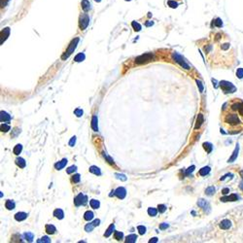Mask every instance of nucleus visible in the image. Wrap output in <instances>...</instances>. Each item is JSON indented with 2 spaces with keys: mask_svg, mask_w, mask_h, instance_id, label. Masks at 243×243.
Masks as SVG:
<instances>
[{
  "mask_svg": "<svg viewBox=\"0 0 243 243\" xmlns=\"http://www.w3.org/2000/svg\"><path fill=\"white\" fill-rule=\"evenodd\" d=\"M228 104L229 107L224 105L223 108V123L229 133H239L243 131V101L239 98H233Z\"/></svg>",
  "mask_w": 243,
  "mask_h": 243,
  "instance_id": "1",
  "label": "nucleus"
},
{
  "mask_svg": "<svg viewBox=\"0 0 243 243\" xmlns=\"http://www.w3.org/2000/svg\"><path fill=\"white\" fill-rule=\"evenodd\" d=\"M220 87L222 88V90L228 93V92H234L236 91V88L232 84V83L227 82V81H222L220 83Z\"/></svg>",
  "mask_w": 243,
  "mask_h": 243,
  "instance_id": "2",
  "label": "nucleus"
},
{
  "mask_svg": "<svg viewBox=\"0 0 243 243\" xmlns=\"http://www.w3.org/2000/svg\"><path fill=\"white\" fill-rule=\"evenodd\" d=\"M87 200H88L87 195L83 194L81 193V194H79L77 195V197L74 198V203H75L76 206H81V205L86 204Z\"/></svg>",
  "mask_w": 243,
  "mask_h": 243,
  "instance_id": "3",
  "label": "nucleus"
},
{
  "mask_svg": "<svg viewBox=\"0 0 243 243\" xmlns=\"http://www.w3.org/2000/svg\"><path fill=\"white\" fill-rule=\"evenodd\" d=\"M153 55L151 54H146L144 56H140L138 57L135 60V62L137 63V64H141V63H145V62H148V61H150L153 60Z\"/></svg>",
  "mask_w": 243,
  "mask_h": 243,
  "instance_id": "4",
  "label": "nucleus"
},
{
  "mask_svg": "<svg viewBox=\"0 0 243 243\" xmlns=\"http://www.w3.org/2000/svg\"><path fill=\"white\" fill-rule=\"evenodd\" d=\"M78 39H75L74 41L72 43L70 44V46H69V48H68V50L65 52V54L62 56V60H65V58H67L71 54H72V53L74 52V50H75V48H76V45H77V43H78Z\"/></svg>",
  "mask_w": 243,
  "mask_h": 243,
  "instance_id": "5",
  "label": "nucleus"
},
{
  "mask_svg": "<svg viewBox=\"0 0 243 243\" xmlns=\"http://www.w3.org/2000/svg\"><path fill=\"white\" fill-rule=\"evenodd\" d=\"M173 57H174V60L176 61V62H178L182 67H184L185 69H190V66L185 62L184 58L180 55H178V54H173Z\"/></svg>",
  "mask_w": 243,
  "mask_h": 243,
  "instance_id": "6",
  "label": "nucleus"
},
{
  "mask_svg": "<svg viewBox=\"0 0 243 243\" xmlns=\"http://www.w3.org/2000/svg\"><path fill=\"white\" fill-rule=\"evenodd\" d=\"M115 195L118 198H120V199H123L126 198V195H127V191H126V189L123 188V187H120V188H118L116 191H115Z\"/></svg>",
  "mask_w": 243,
  "mask_h": 243,
  "instance_id": "7",
  "label": "nucleus"
},
{
  "mask_svg": "<svg viewBox=\"0 0 243 243\" xmlns=\"http://www.w3.org/2000/svg\"><path fill=\"white\" fill-rule=\"evenodd\" d=\"M0 121L1 123H9L11 121V116L6 113L4 111H1V113H0Z\"/></svg>",
  "mask_w": 243,
  "mask_h": 243,
  "instance_id": "8",
  "label": "nucleus"
},
{
  "mask_svg": "<svg viewBox=\"0 0 243 243\" xmlns=\"http://www.w3.org/2000/svg\"><path fill=\"white\" fill-rule=\"evenodd\" d=\"M238 199V197H237V194H230L229 197H224V198H221V201H236Z\"/></svg>",
  "mask_w": 243,
  "mask_h": 243,
  "instance_id": "9",
  "label": "nucleus"
},
{
  "mask_svg": "<svg viewBox=\"0 0 243 243\" xmlns=\"http://www.w3.org/2000/svg\"><path fill=\"white\" fill-rule=\"evenodd\" d=\"M27 218V214L25 212H18L17 214L15 215V219L17 221H23V220H25V219Z\"/></svg>",
  "mask_w": 243,
  "mask_h": 243,
  "instance_id": "10",
  "label": "nucleus"
},
{
  "mask_svg": "<svg viewBox=\"0 0 243 243\" xmlns=\"http://www.w3.org/2000/svg\"><path fill=\"white\" fill-rule=\"evenodd\" d=\"M230 226H232V223H230V221L228 220V219H225V220H223L220 223V228L223 229H228L230 228Z\"/></svg>",
  "mask_w": 243,
  "mask_h": 243,
  "instance_id": "11",
  "label": "nucleus"
},
{
  "mask_svg": "<svg viewBox=\"0 0 243 243\" xmlns=\"http://www.w3.org/2000/svg\"><path fill=\"white\" fill-rule=\"evenodd\" d=\"M66 163H67V159H63L62 161H61V162H58V163H57L56 164H55V167H56V169H57V170H61V169H62L65 165H66Z\"/></svg>",
  "mask_w": 243,
  "mask_h": 243,
  "instance_id": "12",
  "label": "nucleus"
},
{
  "mask_svg": "<svg viewBox=\"0 0 243 243\" xmlns=\"http://www.w3.org/2000/svg\"><path fill=\"white\" fill-rule=\"evenodd\" d=\"M16 164H17L20 168H25V165H26L25 161V159H23L22 158H17V159H16Z\"/></svg>",
  "mask_w": 243,
  "mask_h": 243,
  "instance_id": "13",
  "label": "nucleus"
},
{
  "mask_svg": "<svg viewBox=\"0 0 243 243\" xmlns=\"http://www.w3.org/2000/svg\"><path fill=\"white\" fill-rule=\"evenodd\" d=\"M46 232L48 234H54L56 233L57 232V229L55 226H53V225H47L46 226Z\"/></svg>",
  "mask_w": 243,
  "mask_h": 243,
  "instance_id": "14",
  "label": "nucleus"
},
{
  "mask_svg": "<svg viewBox=\"0 0 243 243\" xmlns=\"http://www.w3.org/2000/svg\"><path fill=\"white\" fill-rule=\"evenodd\" d=\"M92 127L94 131H98V126H97V117L92 116Z\"/></svg>",
  "mask_w": 243,
  "mask_h": 243,
  "instance_id": "15",
  "label": "nucleus"
},
{
  "mask_svg": "<svg viewBox=\"0 0 243 243\" xmlns=\"http://www.w3.org/2000/svg\"><path fill=\"white\" fill-rule=\"evenodd\" d=\"M198 205L199 207H201V208H203L204 210L209 209V205H208V203L206 202V200H204V199H199L198 202Z\"/></svg>",
  "mask_w": 243,
  "mask_h": 243,
  "instance_id": "16",
  "label": "nucleus"
},
{
  "mask_svg": "<svg viewBox=\"0 0 243 243\" xmlns=\"http://www.w3.org/2000/svg\"><path fill=\"white\" fill-rule=\"evenodd\" d=\"M5 207L7 208L8 210H13L15 208V202L13 200L11 199H8L7 201L5 202Z\"/></svg>",
  "mask_w": 243,
  "mask_h": 243,
  "instance_id": "17",
  "label": "nucleus"
},
{
  "mask_svg": "<svg viewBox=\"0 0 243 243\" xmlns=\"http://www.w3.org/2000/svg\"><path fill=\"white\" fill-rule=\"evenodd\" d=\"M54 216L57 219H60V220H61V219H63V217H64L63 211L61 209H56L54 211Z\"/></svg>",
  "mask_w": 243,
  "mask_h": 243,
  "instance_id": "18",
  "label": "nucleus"
},
{
  "mask_svg": "<svg viewBox=\"0 0 243 243\" xmlns=\"http://www.w3.org/2000/svg\"><path fill=\"white\" fill-rule=\"evenodd\" d=\"M114 229H115V225H114V224L110 225V227L107 229V230H106L105 233H104V236H105V237H109V236L112 234V233H113V230H114Z\"/></svg>",
  "mask_w": 243,
  "mask_h": 243,
  "instance_id": "19",
  "label": "nucleus"
},
{
  "mask_svg": "<svg viewBox=\"0 0 243 243\" xmlns=\"http://www.w3.org/2000/svg\"><path fill=\"white\" fill-rule=\"evenodd\" d=\"M136 240H137V235H136V234H130L127 237L126 242H127V243H134V242H136Z\"/></svg>",
  "mask_w": 243,
  "mask_h": 243,
  "instance_id": "20",
  "label": "nucleus"
},
{
  "mask_svg": "<svg viewBox=\"0 0 243 243\" xmlns=\"http://www.w3.org/2000/svg\"><path fill=\"white\" fill-rule=\"evenodd\" d=\"M202 123H203V116L201 115V114H199V115L198 116L197 124H195L194 128H195V129H198V127H200V126H201V124H202Z\"/></svg>",
  "mask_w": 243,
  "mask_h": 243,
  "instance_id": "21",
  "label": "nucleus"
},
{
  "mask_svg": "<svg viewBox=\"0 0 243 243\" xmlns=\"http://www.w3.org/2000/svg\"><path fill=\"white\" fill-rule=\"evenodd\" d=\"M90 205L92 206V208H93V209H97V208H99L100 203H99V201L96 200V199H92V200L90 201Z\"/></svg>",
  "mask_w": 243,
  "mask_h": 243,
  "instance_id": "22",
  "label": "nucleus"
},
{
  "mask_svg": "<svg viewBox=\"0 0 243 243\" xmlns=\"http://www.w3.org/2000/svg\"><path fill=\"white\" fill-rule=\"evenodd\" d=\"M203 148L205 149L206 153H208L210 154L212 152V149H213V146L211 143H209V142H205V143H203Z\"/></svg>",
  "mask_w": 243,
  "mask_h": 243,
  "instance_id": "23",
  "label": "nucleus"
},
{
  "mask_svg": "<svg viewBox=\"0 0 243 243\" xmlns=\"http://www.w3.org/2000/svg\"><path fill=\"white\" fill-rule=\"evenodd\" d=\"M210 172V167H202L200 170H199V175L201 176H205L206 174H208Z\"/></svg>",
  "mask_w": 243,
  "mask_h": 243,
  "instance_id": "24",
  "label": "nucleus"
},
{
  "mask_svg": "<svg viewBox=\"0 0 243 243\" xmlns=\"http://www.w3.org/2000/svg\"><path fill=\"white\" fill-rule=\"evenodd\" d=\"M84 219L86 221H91L93 219V213L92 211H87L84 214Z\"/></svg>",
  "mask_w": 243,
  "mask_h": 243,
  "instance_id": "25",
  "label": "nucleus"
},
{
  "mask_svg": "<svg viewBox=\"0 0 243 243\" xmlns=\"http://www.w3.org/2000/svg\"><path fill=\"white\" fill-rule=\"evenodd\" d=\"M90 172L96 174V175H101V171L97 167H90Z\"/></svg>",
  "mask_w": 243,
  "mask_h": 243,
  "instance_id": "26",
  "label": "nucleus"
},
{
  "mask_svg": "<svg viewBox=\"0 0 243 243\" xmlns=\"http://www.w3.org/2000/svg\"><path fill=\"white\" fill-rule=\"evenodd\" d=\"M88 18L86 20L84 19V18H82V19H81V23H80V27L82 29H85L88 26Z\"/></svg>",
  "mask_w": 243,
  "mask_h": 243,
  "instance_id": "27",
  "label": "nucleus"
},
{
  "mask_svg": "<svg viewBox=\"0 0 243 243\" xmlns=\"http://www.w3.org/2000/svg\"><path fill=\"white\" fill-rule=\"evenodd\" d=\"M238 150H239V147H238V145H236V148H235V150H234V152H233V155L232 156V158H230V159H229V163L233 162L234 159H236V157H237V154H238Z\"/></svg>",
  "mask_w": 243,
  "mask_h": 243,
  "instance_id": "28",
  "label": "nucleus"
},
{
  "mask_svg": "<svg viewBox=\"0 0 243 243\" xmlns=\"http://www.w3.org/2000/svg\"><path fill=\"white\" fill-rule=\"evenodd\" d=\"M22 146L21 145V144H18V145H16V147L14 148V154L15 155H20L21 154V152H22Z\"/></svg>",
  "mask_w": 243,
  "mask_h": 243,
  "instance_id": "29",
  "label": "nucleus"
},
{
  "mask_svg": "<svg viewBox=\"0 0 243 243\" xmlns=\"http://www.w3.org/2000/svg\"><path fill=\"white\" fill-rule=\"evenodd\" d=\"M114 237H115L116 240L120 241V240H122L123 237V233H121V232H115V233H114Z\"/></svg>",
  "mask_w": 243,
  "mask_h": 243,
  "instance_id": "30",
  "label": "nucleus"
},
{
  "mask_svg": "<svg viewBox=\"0 0 243 243\" xmlns=\"http://www.w3.org/2000/svg\"><path fill=\"white\" fill-rule=\"evenodd\" d=\"M214 193H215V188L213 187V186L208 187V188H207V189L205 190V194H206L207 195H212Z\"/></svg>",
  "mask_w": 243,
  "mask_h": 243,
  "instance_id": "31",
  "label": "nucleus"
},
{
  "mask_svg": "<svg viewBox=\"0 0 243 243\" xmlns=\"http://www.w3.org/2000/svg\"><path fill=\"white\" fill-rule=\"evenodd\" d=\"M85 60V55L84 54H79V55H77L74 58V61L76 62H80V61H83Z\"/></svg>",
  "mask_w": 243,
  "mask_h": 243,
  "instance_id": "32",
  "label": "nucleus"
},
{
  "mask_svg": "<svg viewBox=\"0 0 243 243\" xmlns=\"http://www.w3.org/2000/svg\"><path fill=\"white\" fill-rule=\"evenodd\" d=\"M25 239H26L27 241L32 242L34 235H33V233H25Z\"/></svg>",
  "mask_w": 243,
  "mask_h": 243,
  "instance_id": "33",
  "label": "nucleus"
},
{
  "mask_svg": "<svg viewBox=\"0 0 243 243\" xmlns=\"http://www.w3.org/2000/svg\"><path fill=\"white\" fill-rule=\"evenodd\" d=\"M8 130H10V126H9V124H6L5 123H1V131L7 132Z\"/></svg>",
  "mask_w": 243,
  "mask_h": 243,
  "instance_id": "34",
  "label": "nucleus"
},
{
  "mask_svg": "<svg viewBox=\"0 0 243 243\" xmlns=\"http://www.w3.org/2000/svg\"><path fill=\"white\" fill-rule=\"evenodd\" d=\"M157 213H158V211H157L156 208H149V209H148V214H149L150 216H152V217L156 216Z\"/></svg>",
  "mask_w": 243,
  "mask_h": 243,
  "instance_id": "35",
  "label": "nucleus"
},
{
  "mask_svg": "<svg viewBox=\"0 0 243 243\" xmlns=\"http://www.w3.org/2000/svg\"><path fill=\"white\" fill-rule=\"evenodd\" d=\"M38 243H42V242H46V243H50L51 242V239L48 237V236H43L42 238H40L37 240Z\"/></svg>",
  "mask_w": 243,
  "mask_h": 243,
  "instance_id": "36",
  "label": "nucleus"
},
{
  "mask_svg": "<svg viewBox=\"0 0 243 243\" xmlns=\"http://www.w3.org/2000/svg\"><path fill=\"white\" fill-rule=\"evenodd\" d=\"M93 228H94L93 224H92V223H91V224H88V225H86L85 229H86V232L90 233V232H92V230L93 229Z\"/></svg>",
  "mask_w": 243,
  "mask_h": 243,
  "instance_id": "37",
  "label": "nucleus"
},
{
  "mask_svg": "<svg viewBox=\"0 0 243 243\" xmlns=\"http://www.w3.org/2000/svg\"><path fill=\"white\" fill-rule=\"evenodd\" d=\"M115 176L117 177V179H119V180H122V181H126V180H127V176H126V175H123V174L116 173Z\"/></svg>",
  "mask_w": 243,
  "mask_h": 243,
  "instance_id": "38",
  "label": "nucleus"
},
{
  "mask_svg": "<svg viewBox=\"0 0 243 243\" xmlns=\"http://www.w3.org/2000/svg\"><path fill=\"white\" fill-rule=\"evenodd\" d=\"M236 76H237L239 79L243 78V68H238L236 70Z\"/></svg>",
  "mask_w": 243,
  "mask_h": 243,
  "instance_id": "39",
  "label": "nucleus"
},
{
  "mask_svg": "<svg viewBox=\"0 0 243 243\" xmlns=\"http://www.w3.org/2000/svg\"><path fill=\"white\" fill-rule=\"evenodd\" d=\"M214 25H215L216 26H218V27H222V25H223V22H222L221 19H216V20L214 21Z\"/></svg>",
  "mask_w": 243,
  "mask_h": 243,
  "instance_id": "40",
  "label": "nucleus"
},
{
  "mask_svg": "<svg viewBox=\"0 0 243 243\" xmlns=\"http://www.w3.org/2000/svg\"><path fill=\"white\" fill-rule=\"evenodd\" d=\"M83 113H84V112H83V110H82V109H79V108L75 109V111H74V114H75L77 117H81V116H83Z\"/></svg>",
  "mask_w": 243,
  "mask_h": 243,
  "instance_id": "41",
  "label": "nucleus"
},
{
  "mask_svg": "<svg viewBox=\"0 0 243 243\" xmlns=\"http://www.w3.org/2000/svg\"><path fill=\"white\" fill-rule=\"evenodd\" d=\"M137 229H138V232H139L140 234H144L146 233V228L144 226H138Z\"/></svg>",
  "mask_w": 243,
  "mask_h": 243,
  "instance_id": "42",
  "label": "nucleus"
},
{
  "mask_svg": "<svg viewBox=\"0 0 243 243\" xmlns=\"http://www.w3.org/2000/svg\"><path fill=\"white\" fill-rule=\"evenodd\" d=\"M158 208H159V213H163V212H165V210H167V206L163 205V204H159L158 206Z\"/></svg>",
  "mask_w": 243,
  "mask_h": 243,
  "instance_id": "43",
  "label": "nucleus"
},
{
  "mask_svg": "<svg viewBox=\"0 0 243 243\" xmlns=\"http://www.w3.org/2000/svg\"><path fill=\"white\" fill-rule=\"evenodd\" d=\"M72 182H74V183H79L80 182V174H75L72 177Z\"/></svg>",
  "mask_w": 243,
  "mask_h": 243,
  "instance_id": "44",
  "label": "nucleus"
},
{
  "mask_svg": "<svg viewBox=\"0 0 243 243\" xmlns=\"http://www.w3.org/2000/svg\"><path fill=\"white\" fill-rule=\"evenodd\" d=\"M77 169V167H75V165H72V167H68L67 169H66V172L68 173V174H70V173H72V172H74V171Z\"/></svg>",
  "mask_w": 243,
  "mask_h": 243,
  "instance_id": "45",
  "label": "nucleus"
},
{
  "mask_svg": "<svg viewBox=\"0 0 243 243\" xmlns=\"http://www.w3.org/2000/svg\"><path fill=\"white\" fill-rule=\"evenodd\" d=\"M168 227H169V225H168V224H167V223H163V224L159 225V229H162V230L167 229Z\"/></svg>",
  "mask_w": 243,
  "mask_h": 243,
  "instance_id": "46",
  "label": "nucleus"
},
{
  "mask_svg": "<svg viewBox=\"0 0 243 243\" xmlns=\"http://www.w3.org/2000/svg\"><path fill=\"white\" fill-rule=\"evenodd\" d=\"M75 143H76V137H75V136H73V137L71 138L70 141H69V146L73 147L75 145Z\"/></svg>",
  "mask_w": 243,
  "mask_h": 243,
  "instance_id": "47",
  "label": "nucleus"
},
{
  "mask_svg": "<svg viewBox=\"0 0 243 243\" xmlns=\"http://www.w3.org/2000/svg\"><path fill=\"white\" fill-rule=\"evenodd\" d=\"M103 156H104V157H105L106 159H107V161H108V163H111V164H114V162H113V159H111L110 157H108L107 155H106V154H105V153H103Z\"/></svg>",
  "mask_w": 243,
  "mask_h": 243,
  "instance_id": "48",
  "label": "nucleus"
},
{
  "mask_svg": "<svg viewBox=\"0 0 243 243\" xmlns=\"http://www.w3.org/2000/svg\"><path fill=\"white\" fill-rule=\"evenodd\" d=\"M194 165H192L191 167H189V168H188V170L186 171V175H189L190 173H192L193 171H194Z\"/></svg>",
  "mask_w": 243,
  "mask_h": 243,
  "instance_id": "49",
  "label": "nucleus"
},
{
  "mask_svg": "<svg viewBox=\"0 0 243 243\" xmlns=\"http://www.w3.org/2000/svg\"><path fill=\"white\" fill-rule=\"evenodd\" d=\"M197 84H198V86L199 87V91H200V92H203V86H202V84H201V82L198 81V80H197Z\"/></svg>",
  "mask_w": 243,
  "mask_h": 243,
  "instance_id": "50",
  "label": "nucleus"
},
{
  "mask_svg": "<svg viewBox=\"0 0 243 243\" xmlns=\"http://www.w3.org/2000/svg\"><path fill=\"white\" fill-rule=\"evenodd\" d=\"M132 26L135 28V30H140V28H141V27H140V25H137V23H135V22H133V23H132Z\"/></svg>",
  "mask_w": 243,
  "mask_h": 243,
  "instance_id": "51",
  "label": "nucleus"
},
{
  "mask_svg": "<svg viewBox=\"0 0 243 243\" xmlns=\"http://www.w3.org/2000/svg\"><path fill=\"white\" fill-rule=\"evenodd\" d=\"M99 223H100V220H98V219H96V220H94V221L92 222V224H93V226H94V227L98 226Z\"/></svg>",
  "mask_w": 243,
  "mask_h": 243,
  "instance_id": "52",
  "label": "nucleus"
},
{
  "mask_svg": "<svg viewBox=\"0 0 243 243\" xmlns=\"http://www.w3.org/2000/svg\"><path fill=\"white\" fill-rule=\"evenodd\" d=\"M229 48V44H224L223 46H222V49L223 50H228Z\"/></svg>",
  "mask_w": 243,
  "mask_h": 243,
  "instance_id": "53",
  "label": "nucleus"
},
{
  "mask_svg": "<svg viewBox=\"0 0 243 243\" xmlns=\"http://www.w3.org/2000/svg\"><path fill=\"white\" fill-rule=\"evenodd\" d=\"M229 192V190L228 189V188H226V189H224V190H222V194H227Z\"/></svg>",
  "mask_w": 243,
  "mask_h": 243,
  "instance_id": "54",
  "label": "nucleus"
},
{
  "mask_svg": "<svg viewBox=\"0 0 243 243\" xmlns=\"http://www.w3.org/2000/svg\"><path fill=\"white\" fill-rule=\"evenodd\" d=\"M149 242H150V243H156V242H158V238H157V237H154V238H152Z\"/></svg>",
  "mask_w": 243,
  "mask_h": 243,
  "instance_id": "55",
  "label": "nucleus"
},
{
  "mask_svg": "<svg viewBox=\"0 0 243 243\" xmlns=\"http://www.w3.org/2000/svg\"><path fill=\"white\" fill-rule=\"evenodd\" d=\"M240 174H241V177H242V179H243V170L240 171Z\"/></svg>",
  "mask_w": 243,
  "mask_h": 243,
  "instance_id": "56",
  "label": "nucleus"
}]
</instances>
